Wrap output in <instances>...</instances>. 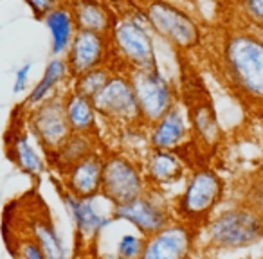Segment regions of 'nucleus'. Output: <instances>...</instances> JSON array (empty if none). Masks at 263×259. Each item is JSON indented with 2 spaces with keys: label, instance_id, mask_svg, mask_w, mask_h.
Returning a JSON list of instances; mask_svg holds the SVG:
<instances>
[{
  "label": "nucleus",
  "instance_id": "obj_15",
  "mask_svg": "<svg viewBox=\"0 0 263 259\" xmlns=\"http://www.w3.org/2000/svg\"><path fill=\"white\" fill-rule=\"evenodd\" d=\"M146 143L150 150L170 151H182L186 146H193L190 115L182 101L146 126Z\"/></svg>",
  "mask_w": 263,
  "mask_h": 259
},
{
  "label": "nucleus",
  "instance_id": "obj_5",
  "mask_svg": "<svg viewBox=\"0 0 263 259\" xmlns=\"http://www.w3.org/2000/svg\"><path fill=\"white\" fill-rule=\"evenodd\" d=\"M226 191L222 176L209 166L190 169L180 191L172 200L175 218L200 229L220 205Z\"/></svg>",
  "mask_w": 263,
  "mask_h": 259
},
{
  "label": "nucleus",
  "instance_id": "obj_17",
  "mask_svg": "<svg viewBox=\"0 0 263 259\" xmlns=\"http://www.w3.org/2000/svg\"><path fill=\"white\" fill-rule=\"evenodd\" d=\"M65 59L69 63L70 74L78 76L81 72H87L96 67L114 65L112 47L106 34L92 33V31L78 29L74 34L70 47L65 54Z\"/></svg>",
  "mask_w": 263,
  "mask_h": 259
},
{
  "label": "nucleus",
  "instance_id": "obj_29",
  "mask_svg": "<svg viewBox=\"0 0 263 259\" xmlns=\"http://www.w3.org/2000/svg\"><path fill=\"white\" fill-rule=\"evenodd\" d=\"M31 72H33V62H24L13 72V94L24 95L31 88Z\"/></svg>",
  "mask_w": 263,
  "mask_h": 259
},
{
  "label": "nucleus",
  "instance_id": "obj_24",
  "mask_svg": "<svg viewBox=\"0 0 263 259\" xmlns=\"http://www.w3.org/2000/svg\"><path fill=\"white\" fill-rule=\"evenodd\" d=\"M29 236L45 252L47 259H70V248L49 214L34 216L29 222Z\"/></svg>",
  "mask_w": 263,
  "mask_h": 259
},
{
  "label": "nucleus",
  "instance_id": "obj_6",
  "mask_svg": "<svg viewBox=\"0 0 263 259\" xmlns=\"http://www.w3.org/2000/svg\"><path fill=\"white\" fill-rule=\"evenodd\" d=\"M148 189L143 164L137 155L124 150H106L103 153L101 196L114 207L141 196Z\"/></svg>",
  "mask_w": 263,
  "mask_h": 259
},
{
  "label": "nucleus",
  "instance_id": "obj_14",
  "mask_svg": "<svg viewBox=\"0 0 263 259\" xmlns=\"http://www.w3.org/2000/svg\"><path fill=\"white\" fill-rule=\"evenodd\" d=\"M26 124L47 157L70 133L63 110V94L47 99L42 105L26 112Z\"/></svg>",
  "mask_w": 263,
  "mask_h": 259
},
{
  "label": "nucleus",
  "instance_id": "obj_1",
  "mask_svg": "<svg viewBox=\"0 0 263 259\" xmlns=\"http://www.w3.org/2000/svg\"><path fill=\"white\" fill-rule=\"evenodd\" d=\"M211 67L226 90L252 115L263 112V33L223 15L211 42Z\"/></svg>",
  "mask_w": 263,
  "mask_h": 259
},
{
  "label": "nucleus",
  "instance_id": "obj_21",
  "mask_svg": "<svg viewBox=\"0 0 263 259\" xmlns=\"http://www.w3.org/2000/svg\"><path fill=\"white\" fill-rule=\"evenodd\" d=\"M42 24L45 26L49 34L51 56H65L74 34L78 33L76 20H74V15L70 11V6L67 4V0H63L52 11H49L42 18Z\"/></svg>",
  "mask_w": 263,
  "mask_h": 259
},
{
  "label": "nucleus",
  "instance_id": "obj_18",
  "mask_svg": "<svg viewBox=\"0 0 263 259\" xmlns=\"http://www.w3.org/2000/svg\"><path fill=\"white\" fill-rule=\"evenodd\" d=\"M103 153H105L103 150L96 151L70 166L67 171L60 173V187L80 198H92L101 194Z\"/></svg>",
  "mask_w": 263,
  "mask_h": 259
},
{
  "label": "nucleus",
  "instance_id": "obj_12",
  "mask_svg": "<svg viewBox=\"0 0 263 259\" xmlns=\"http://www.w3.org/2000/svg\"><path fill=\"white\" fill-rule=\"evenodd\" d=\"M112 214L116 222L126 223L132 229L143 234L144 237L161 230L166 223L175 218L168 194L155 189H148L146 193L126 202V204L116 205Z\"/></svg>",
  "mask_w": 263,
  "mask_h": 259
},
{
  "label": "nucleus",
  "instance_id": "obj_22",
  "mask_svg": "<svg viewBox=\"0 0 263 259\" xmlns=\"http://www.w3.org/2000/svg\"><path fill=\"white\" fill-rule=\"evenodd\" d=\"M67 4L70 6L78 29L108 36L110 29L116 22V13L105 2L101 0H67Z\"/></svg>",
  "mask_w": 263,
  "mask_h": 259
},
{
  "label": "nucleus",
  "instance_id": "obj_28",
  "mask_svg": "<svg viewBox=\"0 0 263 259\" xmlns=\"http://www.w3.org/2000/svg\"><path fill=\"white\" fill-rule=\"evenodd\" d=\"M15 259H47L42 247L31 236H22L15 241Z\"/></svg>",
  "mask_w": 263,
  "mask_h": 259
},
{
  "label": "nucleus",
  "instance_id": "obj_8",
  "mask_svg": "<svg viewBox=\"0 0 263 259\" xmlns=\"http://www.w3.org/2000/svg\"><path fill=\"white\" fill-rule=\"evenodd\" d=\"M186 108L190 115L193 146L202 153H213L222 143V128H220L216 110L209 90L198 74H190L186 79Z\"/></svg>",
  "mask_w": 263,
  "mask_h": 259
},
{
  "label": "nucleus",
  "instance_id": "obj_3",
  "mask_svg": "<svg viewBox=\"0 0 263 259\" xmlns=\"http://www.w3.org/2000/svg\"><path fill=\"white\" fill-rule=\"evenodd\" d=\"M114 67L126 72L159 67L157 42L141 9L116 15L108 33Z\"/></svg>",
  "mask_w": 263,
  "mask_h": 259
},
{
  "label": "nucleus",
  "instance_id": "obj_11",
  "mask_svg": "<svg viewBox=\"0 0 263 259\" xmlns=\"http://www.w3.org/2000/svg\"><path fill=\"white\" fill-rule=\"evenodd\" d=\"M26 112V108L16 105L15 112L11 113V124L4 139L6 157L20 173L38 180L49 169V158L27 128Z\"/></svg>",
  "mask_w": 263,
  "mask_h": 259
},
{
  "label": "nucleus",
  "instance_id": "obj_25",
  "mask_svg": "<svg viewBox=\"0 0 263 259\" xmlns=\"http://www.w3.org/2000/svg\"><path fill=\"white\" fill-rule=\"evenodd\" d=\"M114 69H116L114 65H103L87 70V72L78 74L70 81V88L74 92H78V94L85 95V97L94 99L103 90L106 81L110 79V76L114 74Z\"/></svg>",
  "mask_w": 263,
  "mask_h": 259
},
{
  "label": "nucleus",
  "instance_id": "obj_13",
  "mask_svg": "<svg viewBox=\"0 0 263 259\" xmlns=\"http://www.w3.org/2000/svg\"><path fill=\"white\" fill-rule=\"evenodd\" d=\"M197 248V227L173 218L161 230L146 236L141 259H193Z\"/></svg>",
  "mask_w": 263,
  "mask_h": 259
},
{
  "label": "nucleus",
  "instance_id": "obj_26",
  "mask_svg": "<svg viewBox=\"0 0 263 259\" xmlns=\"http://www.w3.org/2000/svg\"><path fill=\"white\" fill-rule=\"evenodd\" d=\"M227 15L263 33V0H229Z\"/></svg>",
  "mask_w": 263,
  "mask_h": 259
},
{
  "label": "nucleus",
  "instance_id": "obj_10",
  "mask_svg": "<svg viewBox=\"0 0 263 259\" xmlns=\"http://www.w3.org/2000/svg\"><path fill=\"white\" fill-rule=\"evenodd\" d=\"M132 87L136 92L137 105L141 112L143 126H150L152 123L162 117L172 106L180 101L179 87L172 81V77L162 72L161 67L146 70H134L130 72Z\"/></svg>",
  "mask_w": 263,
  "mask_h": 259
},
{
  "label": "nucleus",
  "instance_id": "obj_32",
  "mask_svg": "<svg viewBox=\"0 0 263 259\" xmlns=\"http://www.w3.org/2000/svg\"><path fill=\"white\" fill-rule=\"evenodd\" d=\"M261 115H263V112H261Z\"/></svg>",
  "mask_w": 263,
  "mask_h": 259
},
{
  "label": "nucleus",
  "instance_id": "obj_23",
  "mask_svg": "<svg viewBox=\"0 0 263 259\" xmlns=\"http://www.w3.org/2000/svg\"><path fill=\"white\" fill-rule=\"evenodd\" d=\"M99 150H101L99 148V137L70 132L67 139L58 146V150H54L47 157L49 168H52L60 175V173L67 171L70 166L80 162L81 158L88 157V155L96 153Z\"/></svg>",
  "mask_w": 263,
  "mask_h": 259
},
{
  "label": "nucleus",
  "instance_id": "obj_27",
  "mask_svg": "<svg viewBox=\"0 0 263 259\" xmlns=\"http://www.w3.org/2000/svg\"><path fill=\"white\" fill-rule=\"evenodd\" d=\"M144 240L146 237L141 232L134 230H124L119 232L117 237L114 240V247L110 250H101V252H112L114 255H117L119 259H141L144 248Z\"/></svg>",
  "mask_w": 263,
  "mask_h": 259
},
{
  "label": "nucleus",
  "instance_id": "obj_16",
  "mask_svg": "<svg viewBox=\"0 0 263 259\" xmlns=\"http://www.w3.org/2000/svg\"><path fill=\"white\" fill-rule=\"evenodd\" d=\"M143 173L146 176V182L150 189L161 191L168 194L170 189L175 186H182L190 173V164L182 151H170V150H150L148 148L141 155Z\"/></svg>",
  "mask_w": 263,
  "mask_h": 259
},
{
  "label": "nucleus",
  "instance_id": "obj_19",
  "mask_svg": "<svg viewBox=\"0 0 263 259\" xmlns=\"http://www.w3.org/2000/svg\"><path fill=\"white\" fill-rule=\"evenodd\" d=\"M70 81H72V74L65 56H51L45 63L40 79L27 90L26 99L20 103V106L26 110L34 108L47 99L63 94L67 88H70Z\"/></svg>",
  "mask_w": 263,
  "mask_h": 259
},
{
  "label": "nucleus",
  "instance_id": "obj_30",
  "mask_svg": "<svg viewBox=\"0 0 263 259\" xmlns=\"http://www.w3.org/2000/svg\"><path fill=\"white\" fill-rule=\"evenodd\" d=\"M22 2L29 8V11L33 13L34 18L42 22V18H44L49 11H52L56 6L62 4L63 0H22Z\"/></svg>",
  "mask_w": 263,
  "mask_h": 259
},
{
  "label": "nucleus",
  "instance_id": "obj_2",
  "mask_svg": "<svg viewBox=\"0 0 263 259\" xmlns=\"http://www.w3.org/2000/svg\"><path fill=\"white\" fill-rule=\"evenodd\" d=\"M263 237V214L252 205H236L213 214L198 229V248L204 252H234Z\"/></svg>",
  "mask_w": 263,
  "mask_h": 259
},
{
  "label": "nucleus",
  "instance_id": "obj_20",
  "mask_svg": "<svg viewBox=\"0 0 263 259\" xmlns=\"http://www.w3.org/2000/svg\"><path fill=\"white\" fill-rule=\"evenodd\" d=\"M63 110H65L69 130L72 133H83L92 137L101 135V126L105 124L90 97H85L74 92L72 88H67L63 92Z\"/></svg>",
  "mask_w": 263,
  "mask_h": 259
},
{
  "label": "nucleus",
  "instance_id": "obj_9",
  "mask_svg": "<svg viewBox=\"0 0 263 259\" xmlns=\"http://www.w3.org/2000/svg\"><path fill=\"white\" fill-rule=\"evenodd\" d=\"M60 198L74 227L76 240L85 248H90L92 245L98 243L103 232L116 222L112 214L114 205L101 194L92 198H80L60 187Z\"/></svg>",
  "mask_w": 263,
  "mask_h": 259
},
{
  "label": "nucleus",
  "instance_id": "obj_4",
  "mask_svg": "<svg viewBox=\"0 0 263 259\" xmlns=\"http://www.w3.org/2000/svg\"><path fill=\"white\" fill-rule=\"evenodd\" d=\"M141 13L157 38L173 51L186 56L204 47L205 33L200 22L184 8L170 0H144Z\"/></svg>",
  "mask_w": 263,
  "mask_h": 259
},
{
  "label": "nucleus",
  "instance_id": "obj_31",
  "mask_svg": "<svg viewBox=\"0 0 263 259\" xmlns=\"http://www.w3.org/2000/svg\"><path fill=\"white\" fill-rule=\"evenodd\" d=\"M90 250L94 252L90 259H119L117 255H114L112 252H101V250H98L96 247H90Z\"/></svg>",
  "mask_w": 263,
  "mask_h": 259
},
{
  "label": "nucleus",
  "instance_id": "obj_7",
  "mask_svg": "<svg viewBox=\"0 0 263 259\" xmlns=\"http://www.w3.org/2000/svg\"><path fill=\"white\" fill-rule=\"evenodd\" d=\"M92 101H94L103 124L110 130L143 126L136 92L132 87L130 72L126 70L114 69L110 79Z\"/></svg>",
  "mask_w": 263,
  "mask_h": 259
}]
</instances>
